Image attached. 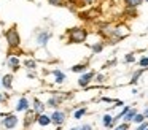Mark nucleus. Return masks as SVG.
Masks as SVG:
<instances>
[{
  "mask_svg": "<svg viewBox=\"0 0 148 130\" xmlns=\"http://www.w3.org/2000/svg\"><path fill=\"white\" fill-rule=\"evenodd\" d=\"M34 124H37V114L34 113V110L30 108L29 111H26V116L23 119V127L26 130H29V127H32Z\"/></svg>",
  "mask_w": 148,
  "mask_h": 130,
  "instance_id": "9d476101",
  "label": "nucleus"
},
{
  "mask_svg": "<svg viewBox=\"0 0 148 130\" xmlns=\"http://www.w3.org/2000/svg\"><path fill=\"white\" fill-rule=\"evenodd\" d=\"M145 3H148V0H145Z\"/></svg>",
  "mask_w": 148,
  "mask_h": 130,
  "instance_id": "c03bdc74",
  "label": "nucleus"
},
{
  "mask_svg": "<svg viewBox=\"0 0 148 130\" xmlns=\"http://www.w3.org/2000/svg\"><path fill=\"white\" fill-rule=\"evenodd\" d=\"M24 67H26L27 70H35L37 68V62L34 59H26L24 60Z\"/></svg>",
  "mask_w": 148,
  "mask_h": 130,
  "instance_id": "bb28decb",
  "label": "nucleus"
},
{
  "mask_svg": "<svg viewBox=\"0 0 148 130\" xmlns=\"http://www.w3.org/2000/svg\"><path fill=\"white\" fill-rule=\"evenodd\" d=\"M123 16H126L127 19H135L138 16L137 8H129V6H124L123 8Z\"/></svg>",
  "mask_w": 148,
  "mask_h": 130,
  "instance_id": "6ab92c4d",
  "label": "nucleus"
},
{
  "mask_svg": "<svg viewBox=\"0 0 148 130\" xmlns=\"http://www.w3.org/2000/svg\"><path fill=\"white\" fill-rule=\"evenodd\" d=\"M105 79H107V76L103 75V73H96V76H94V82H96L97 86L103 84V82H105Z\"/></svg>",
  "mask_w": 148,
  "mask_h": 130,
  "instance_id": "a878e982",
  "label": "nucleus"
},
{
  "mask_svg": "<svg viewBox=\"0 0 148 130\" xmlns=\"http://www.w3.org/2000/svg\"><path fill=\"white\" fill-rule=\"evenodd\" d=\"M135 60H137L135 59V52H127L124 56V63H127V65L129 63H135Z\"/></svg>",
  "mask_w": 148,
  "mask_h": 130,
  "instance_id": "cd10ccee",
  "label": "nucleus"
},
{
  "mask_svg": "<svg viewBox=\"0 0 148 130\" xmlns=\"http://www.w3.org/2000/svg\"><path fill=\"white\" fill-rule=\"evenodd\" d=\"M116 63H118V59H116V57H113L112 60H108V62H105V63H103V67H102V68H113V67H115Z\"/></svg>",
  "mask_w": 148,
  "mask_h": 130,
  "instance_id": "7c9ffc66",
  "label": "nucleus"
},
{
  "mask_svg": "<svg viewBox=\"0 0 148 130\" xmlns=\"http://www.w3.org/2000/svg\"><path fill=\"white\" fill-rule=\"evenodd\" d=\"M0 86H2V78H0Z\"/></svg>",
  "mask_w": 148,
  "mask_h": 130,
  "instance_id": "79ce46f5",
  "label": "nucleus"
},
{
  "mask_svg": "<svg viewBox=\"0 0 148 130\" xmlns=\"http://www.w3.org/2000/svg\"><path fill=\"white\" fill-rule=\"evenodd\" d=\"M142 113H143V116H145V117H147V119H148V106H147V108H145V110H143V111H142Z\"/></svg>",
  "mask_w": 148,
  "mask_h": 130,
  "instance_id": "ea45409f",
  "label": "nucleus"
},
{
  "mask_svg": "<svg viewBox=\"0 0 148 130\" xmlns=\"http://www.w3.org/2000/svg\"><path fill=\"white\" fill-rule=\"evenodd\" d=\"M46 2L53 6H64L65 5V0H46Z\"/></svg>",
  "mask_w": 148,
  "mask_h": 130,
  "instance_id": "473e14b6",
  "label": "nucleus"
},
{
  "mask_svg": "<svg viewBox=\"0 0 148 130\" xmlns=\"http://www.w3.org/2000/svg\"><path fill=\"white\" fill-rule=\"evenodd\" d=\"M147 130H148V129H147Z\"/></svg>",
  "mask_w": 148,
  "mask_h": 130,
  "instance_id": "de8ad7c7",
  "label": "nucleus"
},
{
  "mask_svg": "<svg viewBox=\"0 0 148 130\" xmlns=\"http://www.w3.org/2000/svg\"><path fill=\"white\" fill-rule=\"evenodd\" d=\"M53 76H54V81H56V84H62V82L65 81V73L62 71V70H53Z\"/></svg>",
  "mask_w": 148,
  "mask_h": 130,
  "instance_id": "412c9836",
  "label": "nucleus"
},
{
  "mask_svg": "<svg viewBox=\"0 0 148 130\" xmlns=\"http://www.w3.org/2000/svg\"><path fill=\"white\" fill-rule=\"evenodd\" d=\"M94 76H96V71H94V70H88L86 73H83V75L78 78V86H80V87H84V89L89 87V84L94 81Z\"/></svg>",
  "mask_w": 148,
  "mask_h": 130,
  "instance_id": "6e6552de",
  "label": "nucleus"
},
{
  "mask_svg": "<svg viewBox=\"0 0 148 130\" xmlns=\"http://www.w3.org/2000/svg\"><path fill=\"white\" fill-rule=\"evenodd\" d=\"M147 129H148V120H145V122L135 125V130H147Z\"/></svg>",
  "mask_w": 148,
  "mask_h": 130,
  "instance_id": "c9c22d12",
  "label": "nucleus"
},
{
  "mask_svg": "<svg viewBox=\"0 0 148 130\" xmlns=\"http://www.w3.org/2000/svg\"><path fill=\"white\" fill-rule=\"evenodd\" d=\"M7 63H8V67H10V70H11L13 73L18 71V70L21 68V60H19V57H18V56H13V54L7 57Z\"/></svg>",
  "mask_w": 148,
  "mask_h": 130,
  "instance_id": "f8f14e48",
  "label": "nucleus"
},
{
  "mask_svg": "<svg viewBox=\"0 0 148 130\" xmlns=\"http://www.w3.org/2000/svg\"><path fill=\"white\" fill-rule=\"evenodd\" d=\"M147 56H148V52H147Z\"/></svg>",
  "mask_w": 148,
  "mask_h": 130,
  "instance_id": "a18cd8bd",
  "label": "nucleus"
},
{
  "mask_svg": "<svg viewBox=\"0 0 148 130\" xmlns=\"http://www.w3.org/2000/svg\"><path fill=\"white\" fill-rule=\"evenodd\" d=\"M129 33H131V30H129L127 24H124V22H119V24L115 25V35H113V38L118 41L124 40V38L129 37ZM112 40V38H110Z\"/></svg>",
  "mask_w": 148,
  "mask_h": 130,
  "instance_id": "0eeeda50",
  "label": "nucleus"
},
{
  "mask_svg": "<svg viewBox=\"0 0 148 130\" xmlns=\"http://www.w3.org/2000/svg\"><path fill=\"white\" fill-rule=\"evenodd\" d=\"M72 71L83 75V73H86V71H88V63H77V65L72 67Z\"/></svg>",
  "mask_w": 148,
  "mask_h": 130,
  "instance_id": "5701e85b",
  "label": "nucleus"
},
{
  "mask_svg": "<svg viewBox=\"0 0 148 130\" xmlns=\"http://www.w3.org/2000/svg\"><path fill=\"white\" fill-rule=\"evenodd\" d=\"M88 114V108L86 106H78L73 110V119L75 120H80L81 117H84Z\"/></svg>",
  "mask_w": 148,
  "mask_h": 130,
  "instance_id": "aec40b11",
  "label": "nucleus"
},
{
  "mask_svg": "<svg viewBox=\"0 0 148 130\" xmlns=\"http://www.w3.org/2000/svg\"><path fill=\"white\" fill-rule=\"evenodd\" d=\"M30 108H32V105H30L29 98L26 97V95H23V97L18 98L16 105H14V111L16 113H26V111H29Z\"/></svg>",
  "mask_w": 148,
  "mask_h": 130,
  "instance_id": "1a4fd4ad",
  "label": "nucleus"
},
{
  "mask_svg": "<svg viewBox=\"0 0 148 130\" xmlns=\"http://www.w3.org/2000/svg\"><path fill=\"white\" fill-rule=\"evenodd\" d=\"M27 2H34V0H27Z\"/></svg>",
  "mask_w": 148,
  "mask_h": 130,
  "instance_id": "37998d69",
  "label": "nucleus"
},
{
  "mask_svg": "<svg viewBox=\"0 0 148 130\" xmlns=\"http://www.w3.org/2000/svg\"><path fill=\"white\" fill-rule=\"evenodd\" d=\"M69 130H94L91 124H81V125H75V127H70Z\"/></svg>",
  "mask_w": 148,
  "mask_h": 130,
  "instance_id": "c85d7f7f",
  "label": "nucleus"
},
{
  "mask_svg": "<svg viewBox=\"0 0 148 130\" xmlns=\"http://www.w3.org/2000/svg\"><path fill=\"white\" fill-rule=\"evenodd\" d=\"M129 127H131V124L123 122V120H121V122H119V124H118V125H116L113 130H129Z\"/></svg>",
  "mask_w": 148,
  "mask_h": 130,
  "instance_id": "2f4dec72",
  "label": "nucleus"
},
{
  "mask_svg": "<svg viewBox=\"0 0 148 130\" xmlns=\"http://www.w3.org/2000/svg\"><path fill=\"white\" fill-rule=\"evenodd\" d=\"M37 124H38L40 127H43V129H45V127H48V125H51V116H49V114H46V113H43V114H38V116H37Z\"/></svg>",
  "mask_w": 148,
  "mask_h": 130,
  "instance_id": "4468645a",
  "label": "nucleus"
},
{
  "mask_svg": "<svg viewBox=\"0 0 148 130\" xmlns=\"http://www.w3.org/2000/svg\"><path fill=\"white\" fill-rule=\"evenodd\" d=\"M94 2H96V0H77V3L81 6H91Z\"/></svg>",
  "mask_w": 148,
  "mask_h": 130,
  "instance_id": "72a5a7b5",
  "label": "nucleus"
},
{
  "mask_svg": "<svg viewBox=\"0 0 148 130\" xmlns=\"http://www.w3.org/2000/svg\"><path fill=\"white\" fill-rule=\"evenodd\" d=\"M100 101H105V103H116V98H112V97H100Z\"/></svg>",
  "mask_w": 148,
  "mask_h": 130,
  "instance_id": "f704fd0d",
  "label": "nucleus"
},
{
  "mask_svg": "<svg viewBox=\"0 0 148 130\" xmlns=\"http://www.w3.org/2000/svg\"><path fill=\"white\" fill-rule=\"evenodd\" d=\"M51 122H53V125H56V127H62L65 124V120H67V111H64V110H54L51 114Z\"/></svg>",
  "mask_w": 148,
  "mask_h": 130,
  "instance_id": "423d86ee",
  "label": "nucleus"
},
{
  "mask_svg": "<svg viewBox=\"0 0 148 130\" xmlns=\"http://www.w3.org/2000/svg\"><path fill=\"white\" fill-rule=\"evenodd\" d=\"M147 29H148V27H147Z\"/></svg>",
  "mask_w": 148,
  "mask_h": 130,
  "instance_id": "49530a36",
  "label": "nucleus"
},
{
  "mask_svg": "<svg viewBox=\"0 0 148 130\" xmlns=\"http://www.w3.org/2000/svg\"><path fill=\"white\" fill-rule=\"evenodd\" d=\"M88 40V29L77 25L67 30V41L72 44H83Z\"/></svg>",
  "mask_w": 148,
  "mask_h": 130,
  "instance_id": "f257e3e1",
  "label": "nucleus"
},
{
  "mask_svg": "<svg viewBox=\"0 0 148 130\" xmlns=\"http://www.w3.org/2000/svg\"><path fill=\"white\" fill-rule=\"evenodd\" d=\"M73 97V94H53L51 97L48 98V100L45 101L46 103V108H53V110H59V106H61L62 103H64L67 98Z\"/></svg>",
  "mask_w": 148,
  "mask_h": 130,
  "instance_id": "39448f33",
  "label": "nucleus"
},
{
  "mask_svg": "<svg viewBox=\"0 0 148 130\" xmlns=\"http://www.w3.org/2000/svg\"><path fill=\"white\" fill-rule=\"evenodd\" d=\"M115 25L116 24H113V22H110V21L97 22L96 30H97L99 37L102 38L103 41H108L110 38H113V35H115Z\"/></svg>",
  "mask_w": 148,
  "mask_h": 130,
  "instance_id": "f03ea898",
  "label": "nucleus"
},
{
  "mask_svg": "<svg viewBox=\"0 0 148 130\" xmlns=\"http://www.w3.org/2000/svg\"><path fill=\"white\" fill-rule=\"evenodd\" d=\"M145 120H148V119L143 116V113H137V114H135V117H134V124H135V125H138V124L145 122Z\"/></svg>",
  "mask_w": 148,
  "mask_h": 130,
  "instance_id": "c756f323",
  "label": "nucleus"
},
{
  "mask_svg": "<svg viewBox=\"0 0 148 130\" xmlns=\"http://www.w3.org/2000/svg\"><path fill=\"white\" fill-rule=\"evenodd\" d=\"M27 78L34 79V78H35V73H32V71H30V70H29V71H27Z\"/></svg>",
  "mask_w": 148,
  "mask_h": 130,
  "instance_id": "4c0bfd02",
  "label": "nucleus"
},
{
  "mask_svg": "<svg viewBox=\"0 0 148 130\" xmlns=\"http://www.w3.org/2000/svg\"><path fill=\"white\" fill-rule=\"evenodd\" d=\"M5 100H7V95H3V94H0V103H3Z\"/></svg>",
  "mask_w": 148,
  "mask_h": 130,
  "instance_id": "58836bf2",
  "label": "nucleus"
},
{
  "mask_svg": "<svg viewBox=\"0 0 148 130\" xmlns=\"http://www.w3.org/2000/svg\"><path fill=\"white\" fill-rule=\"evenodd\" d=\"M105 46H107V43L103 40H99V41H96V43H92L91 44V51H92V54H100L103 49H105Z\"/></svg>",
  "mask_w": 148,
  "mask_h": 130,
  "instance_id": "dca6fc26",
  "label": "nucleus"
},
{
  "mask_svg": "<svg viewBox=\"0 0 148 130\" xmlns=\"http://www.w3.org/2000/svg\"><path fill=\"white\" fill-rule=\"evenodd\" d=\"M0 116H2L0 124H2V127L5 130H14L18 127V124H19V117L14 113H0Z\"/></svg>",
  "mask_w": 148,
  "mask_h": 130,
  "instance_id": "20e7f679",
  "label": "nucleus"
},
{
  "mask_svg": "<svg viewBox=\"0 0 148 130\" xmlns=\"http://www.w3.org/2000/svg\"><path fill=\"white\" fill-rule=\"evenodd\" d=\"M32 110H34V113H35L37 116H38V114H43V113H45V110H46V103H43L40 98H34Z\"/></svg>",
  "mask_w": 148,
  "mask_h": 130,
  "instance_id": "ddd939ff",
  "label": "nucleus"
},
{
  "mask_svg": "<svg viewBox=\"0 0 148 130\" xmlns=\"http://www.w3.org/2000/svg\"><path fill=\"white\" fill-rule=\"evenodd\" d=\"M124 2V6H129V8H138L140 5H143L145 0H123Z\"/></svg>",
  "mask_w": 148,
  "mask_h": 130,
  "instance_id": "b1692460",
  "label": "nucleus"
},
{
  "mask_svg": "<svg viewBox=\"0 0 148 130\" xmlns=\"http://www.w3.org/2000/svg\"><path fill=\"white\" fill-rule=\"evenodd\" d=\"M5 41H7L10 49H18L21 46V37H19V32H18L16 25H11L5 32Z\"/></svg>",
  "mask_w": 148,
  "mask_h": 130,
  "instance_id": "7ed1b4c3",
  "label": "nucleus"
},
{
  "mask_svg": "<svg viewBox=\"0 0 148 130\" xmlns=\"http://www.w3.org/2000/svg\"><path fill=\"white\" fill-rule=\"evenodd\" d=\"M137 63H138V68L148 70V56H142L140 59L137 60Z\"/></svg>",
  "mask_w": 148,
  "mask_h": 130,
  "instance_id": "393cba45",
  "label": "nucleus"
},
{
  "mask_svg": "<svg viewBox=\"0 0 148 130\" xmlns=\"http://www.w3.org/2000/svg\"><path fill=\"white\" fill-rule=\"evenodd\" d=\"M2 86H3L7 91H10L13 87V73H7V75L2 78Z\"/></svg>",
  "mask_w": 148,
  "mask_h": 130,
  "instance_id": "a211bd4d",
  "label": "nucleus"
},
{
  "mask_svg": "<svg viewBox=\"0 0 148 130\" xmlns=\"http://www.w3.org/2000/svg\"><path fill=\"white\" fill-rule=\"evenodd\" d=\"M49 38H51V32H48V30H40L38 33H37V44H38V46H42V48H46Z\"/></svg>",
  "mask_w": 148,
  "mask_h": 130,
  "instance_id": "9b49d317",
  "label": "nucleus"
},
{
  "mask_svg": "<svg viewBox=\"0 0 148 130\" xmlns=\"http://www.w3.org/2000/svg\"><path fill=\"white\" fill-rule=\"evenodd\" d=\"M121 106H124V101H123V100H118L112 108H110V110H113V108H121ZM110 110H108V111H110Z\"/></svg>",
  "mask_w": 148,
  "mask_h": 130,
  "instance_id": "e433bc0d",
  "label": "nucleus"
},
{
  "mask_svg": "<svg viewBox=\"0 0 148 130\" xmlns=\"http://www.w3.org/2000/svg\"><path fill=\"white\" fill-rule=\"evenodd\" d=\"M145 71H147L145 68H137L134 73H132V76H131V81H129V84H131V86H137V82H138V79H140V76L143 75Z\"/></svg>",
  "mask_w": 148,
  "mask_h": 130,
  "instance_id": "f3484780",
  "label": "nucleus"
},
{
  "mask_svg": "<svg viewBox=\"0 0 148 130\" xmlns=\"http://www.w3.org/2000/svg\"><path fill=\"white\" fill-rule=\"evenodd\" d=\"M137 113H138V111H137V108H134V106H132V108H131V111H129V113L124 116L123 122H127V124L134 122V117H135V114H137Z\"/></svg>",
  "mask_w": 148,
  "mask_h": 130,
  "instance_id": "4be33fe9",
  "label": "nucleus"
},
{
  "mask_svg": "<svg viewBox=\"0 0 148 130\" xmlns=\"http://www.w3.org/2000/svg\"><path fill=\"white\" fill-rule=\"evenodd\" d=\"M113 117L115 116H112L110 113H105L102 116V125L105 127L107 130H113L115 129V124H113Z\"/></svg>",
  "mask_w": 148,
  "mask_h": 130,
  "instance_id": "2eb2a0df",
  "label": "nucleus"
},
{
  "mask_svg": "<svg viewBox=\"0 0 148 130\" xmlns=\"http://www.w3.org/2000/svg\"><path fill=\"white\" fill-rule=\"evenodd\" d=\"M56 130H62V127H56Z\"/></svg>",
  "mask_w": 148,
  "mask_h": 130,
  "instance_id": "a19ab883",
  "label": "nucleus"
}]
</instances>
